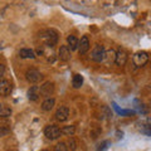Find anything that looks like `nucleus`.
Here are the masks:
<instances>
[{"instance_id":"obj_3","label":"nucleus","mask_w":151,"mask_h":151,"mask_svg":"<svg viewBox=\"0 0 151 151\" xmlns=\"http://www.w3.org/2000/svg\"><path fill=\"white\" fill-rule=\"evenodd\" d=\"M43 37V39L45 40V43L48 44L49 47H53L57 44V42H58V34L54 32V30H45L44 34L42 35Z\"/></svg>"},{"instance_id":"obj_20","label":"nucleus","mask_w":151,"mask_h":151,"mask_svg":"<svg viewBox=\"0 0 151 151\" xmlns=\"http://www.w3.org/2000/svg\"><path fill=\"white\" fill-rule=\"evenodd\" d=\"M54 151H68V149H67V146H65V144L60 142V144H58V145L55 146Z\"/></svg>"},{"instance_id":"obj_7","label":"nucleus","mask_w":151,"mask_h":151,"mask_svg":"<svg viewBox=\"0 0 151 151\" xmlns=\"http://www.w3.org/2000/svg\"><path fill=\"white\" fill-rule=\"evenodd\" d=\"M39 89H40V93L43 94V96L49 98V96H52L54 92V83L53 82H45L43 86L39 87Z\"/></svg>"},{"instance_id":"obj_6","label":"nucleus","mask_w":151,"mask_h":151,"mask_svg":"<svg viewBox=\"0 0 151 151\" xmlns=\"http://www.w3.org/2000/svg\"><path fill=\"white\" fill-rule=\"evenodd\" d=\"M68 116H69V110L67 107H59L58 110H57L55 112V119L58 120L59 122H64V121H67L68 120Z\"/></svg>"},{"instance_id":"obj_4","label":"nucleus","mask_w":151,"mask_h":151,"mask_svg":"<svg viewBox=\"0 0 151 151\" xmlns=\"http://www.w3.org/2000/svg\"><path fill=\"white\" fill-rule=\"evenodd\" d=\"M25 77L28 79V82L37 83V82H39L40 79L43 78V76H42V73L39 72V70H37V69H28L27 73H25Z\"/></svg>"},{"instance_id":"obj_21","label":"nucleus","mask_w":151,"mask_h":151,"mask_svg":"<svg viewBox=\"0 0 151 151\" xmlns=\"http://www.w3.org/2000/svg\"><path fill=\"white\" fill-rule=\"evenodd\" d=\"M108 145H110V141H103L100 145V147H98V151H106L108 149Z\"/></svg>"},{"instance_id":"obj_8","label":"nucleus","mask_w":151,"mask_h":151,"mask_svg":"<svg viewBox=\"0 0 151 151\" xmlns=\"http://www.w3.org/2000/svg\"><path fill=\"white\" fill-rule=\"evenodd\" d=\"M12 92V84L6 79H0V94L3 96H8Z\"/></svg>"},{"instance_id":"obj_17","label":"nucleus","mask_w":151,"mask_h":151,"mask_svg":"<svg viewBox=\"0 0 151 151\" xmlns=\"http://www.w3.org/2000/svg\"><path fill=\"white\" fill-rule=\"evenodd\" d=\"M12 115V108L6 105H0V117H9Z\"/></svg>"},{"instance_id":"obj_18","label":"nucleus","mask_w":151,"mask_h":151,"mask_svg":"<svg viewBox=\"0 0 151 151\" xmlns=\"http://www.w3.org/2000/svg\"><path fill=\"white\" fill-rule=\"evenodd\" d=\"M72 84H73L74 88H79V87H81L82 84H83V77H82L81 74H74Z\"/></svg>"},{"instance_id":"obj_13","label":"nucleus","mask_w":151,"mask_h":151,"mask_svg":"<svg viewBox=\"0 0 151 151\" xmlns=\"http://www.w3.org/2000/svg\"><path fill=\"white\" fill-rule=\"evenodd\" d=\"M19 57H20V58H24V59H34L35 54H34V52H33L32 49L24 48V49L19 50Z\"/></svg>"},{"instance_id":"obj_5","label":"nucleus","mask_w":151,"mask_h":151,"mask_svg":"<svg viewBox=\"0 0 151 151\" xmlns=\"http://www.w3.org/2000/svg\"><path fill=\"white\" fill-rule=\"evenodd\" d=\"M103 55H105V48L102 45H96L94 49L92 50L91 58L94 62H101V60H103Z\"/></svg>"},{"instance_id":"obj_23","label":"nucleus","mask_w":151,"mask_h":151,"mask_svg":"<svg viewBox=\"0 0 151 151\" xmlns=\"http://www.w3.org/2000/svg\"><path fill=\"white\" fill-rule=\"evenodd\" d=\"M4 72H5V67H4V64H1V63H0V79L3 78Z\"/></svg>"},{"instance_id":"obj_11","label":"nucleus","mask_w":151,"mask_h":151,"mask_svg":"<svg viewBox=\"0 0 151 151\" xmlns=\"http://www.w3.org/2000/svg\"><path fill=\"white\" fill-rule=\"evenodd\" d=\"M88 49H89V40H88V38L84 35V37H82L81 42H78V50L81 54H84Z\"/></svg>"},{"instance_id":"obj_22","label":"nucleus","mask_w":151,"mask_h":151,"mask_svg":"<svg viewBox=\"0 0 151 151\" xmlns=\"http://www.w3.org/2000/svg\"><path fill=\"white\" fill-rule=\"evenodd\" d=\"M68 144H69L70 150H76V141H74V139L70 137V139H69V141H68Z\"/></svg>"},{"instance_id":"obj_12","label":"nucleus","mask_w":151,"mask_h":151,"mask_svg":"<svg viewBox=\"0 0 151 151\" xmlns=\"http://www.w3.org/2000/svg\"><path fill=\"white\" fill-rule=\"evenodd\" d=\"M40 96V89L38 86H33L30 87V89L28 91V98H29L30 101H37L38 98Z\"/></svg>"},{"instance_id":"obj_9","label":"nucleus","mask_w":151,"mask_h":151,"mask_svg":"<svg viewBox=\"0 0 151 151\" xmlns=\"http://www.w3.org/2000/svg\"><path fill=\"white\" fill-rule=\"evenodd\" d=\"M58 57L60 60H63V62H67L69 60L70 58V50L67 45H60V48L58 50Z\"/></svg>"},{"instance_id":"obj_2","label":"nucleus","mask_w":151,"mask_h":151,"mask_svg":"<svg viewBox=\"0 0 151 151\" xmlns=\"http://www.w3.org/2000/svg\"><path fill=\"white\" fill-rule=\"evenodd\" d=\"M44 135L47 136V139L55 140V139H58L60 136V129L58 126H55V125H48L45 127V130H44Z\"/></svg>"},{"instance_id":"obj_16","label":"nucleus","mask_w":151,"mask_h":151,"mask_svg":"<svg viewBox=\"0 0 151 151\" xmlns=\"http://www.w3.org/2000/svg\"><path fill=\"white\" fill-rule=\"evenodd\" d=\"M54 103H55L54 98L49 97V98H47L45 101H43V103H42V108H43V111H50L52 108H53Z\"/></svg>"},{"instance_id":"obj_14","label":"nucleus","mask_w":151,"mask_h":151,"mask_svg":"<svg viewBox=\"0 0 151 151\" xmlns=\"http://www.w3.org/2000/svg\"><path fill=\"white\" fill-rule=\"evenodd\" d=\"M115 58H116V52L113 49L110 50H105V55H103V60H106V63L111 64L115 62Z\"/></svg>"},{"instance_id":"obj_1","label":"nucleus","mask_w":151,"mask_h":151,"mask_svg":"<svg viewBox=\"0 0 151 151\" xmlns=\"http://www.w3.org/2000/svg\"><path fill=\"white\" fill-rule=\"evenodd\" d=\"M132 60H134V64L136 65V67H144L149 60V55L144 50L137 52V53H135L134 57H132Z\"/></svg>"},{"instance_id":"obj_10","label":"nucleus","mask_w":151,"mask_h":151,"mask_svg":"<svg viewBox=\"0 0 151 151\" xmlns=\"http://www.w3.org/2000/svg\"><path fill=\"white\" fill-rule=\"evenodd\" d=\"M115 62L117 65H125L127 62V53L125 50L120 49L119 52H116V58H115Z\"/></svg>"},{"instance_id":"obj_19","label":"nucleus","mask_w":151,"mask_h":151,"mask_svg":"<svg viewBox=\"0 0 151 151\" xmlns=\"http://www.w3.org/2000/svg\"><path fill=\"white\" fill-rule=\"evenodd\" d=\"M76 132V127L74 126H65L60 130V134L63 135H67V136H73Z\"/></svg>"},{"instance_id":"obj_15","label":"nucleus","mask_w":151,"mask_h":151,"mask_svg":"<svg viewBox=\"0 0 151 151\" xmlns=\"http://www.w3.org/2000/svg\"><path fill=\"white\" fill-rule=\"evenodd\" d=\"M67 42H68V48H69V50H76L78 48V39L76 38L74 35H69L68 38H67Z\"/></svg>"}]
</instances>
